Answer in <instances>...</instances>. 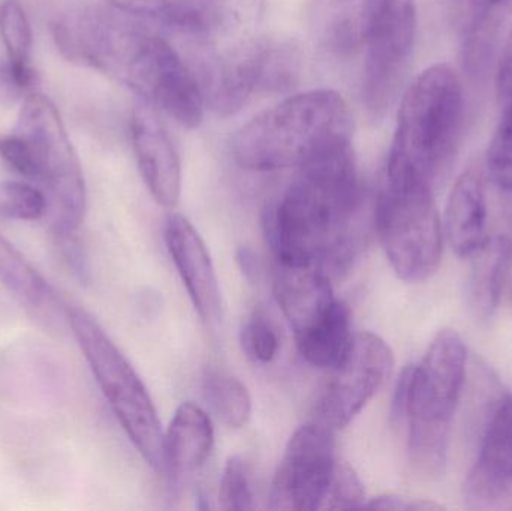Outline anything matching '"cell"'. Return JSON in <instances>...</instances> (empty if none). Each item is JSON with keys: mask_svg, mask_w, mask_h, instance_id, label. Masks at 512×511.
<instances>
[{"mask_svg": "<svg viewBox=\"0 0 512 511\" xmlns=\"http://www.w3.org/2000/svg\"><path fill=\"white\" fill-rule=\"evenodd\" d=\"M143 23L110 5L89 6L59 15L51 32L66 59L111 75L180 125L197 128L206 107L197 77Z\"/></svg>", "mask_w": 512, "mask_h": 511, "instance_id": "obj_1", "label": "cell"}, {"mask_svg": "<svg viewBox=\"0 0 512 511\" xmlns=\"http://www.w3.org/2000/svg\"><path fill=\"white\" fill-rule=\"evenodd\" d=\"M363 203L352 144L328 150L298 167L297 176L265 215L279 264L345 270L357 245Z\"/></svg>", "mask_w": 512, "mask_h": 511, "instance_id": "obj_2", "label": "cell"}, {"mask_svg": "<svg viewBox=\"0 0 512 511\" xmlns=\"http://www.w3.org/2000/svg\"><path fill=\"white\" fill-rule=\"evenodd\" d=\"M468 351L456 330H441L417 366L403 371L393 417L408 422L412 467L427 479L444 474L451 423L466 383Z\"/></svg>", "mask_w": 512, "mask_h": 511, "instance_id": "obj_3", "label": "cell"}, {"mask_svg": "<svg viewBox=\"0 0 512 511\" xmlns=\"http://www.w3.org/2000/svg\"><path fill=\"white\" fill-rule=\"evenodd\" d=\"M348 104L334 90L286 98L246 123L233 141L237 164L251 171L298 168L310 159L351 143Z\"/></svg>", "mask_w": 512, "mask_h": 511, "instance_id": "obj_4", "label": "cell"}, {"mask_svg": "<svg viewBox=\"0 0 512 511\" xmlns=\"http://www.w3.org/2000/svg\"><path fill=\"white\" fill-rule=\"evenodd\" d=\"M463 122V89L448 65L426 69L400 104L385 177L435 185L453 161Z\"/></svg>", "mask_w": 512, "mask_h": 511, "instance_id": "obj_5", "label": "cell"}, {"mask_svg": "<svg viewBox=\"0 0 512 511\" xmlns=\"http://www.w3.org/2000/svg\"><path fill=\"white\" fill-rule=\"evenodd\" d=\"M68 323L102 395L144 461L165 467L164 434L152 398L125 354L83 308L68 309Z\"/></svg>", "mask_w": 512, "mask_h": 511, "instance_id": "obj_6", "label": "cell"}, {"mask_svg": "<svg viewBox=\"0 0 512 511\" xmlns=\"http://www.w3.org/2000/svg\"><path fill=\"white\" fill-rule=\"evenodd\" d=\"M274 296L288 320L298 351L316 368L330 369L351 345V312L337 299L321 267L277 263Z\"/></svg>", "mask_w": 512, "mask_h": 511, "instance_id": "obj_7", "label": "cell"}, {"mask_svg": "<svg viewBox=\"0 0 512 511\" xmlns=\"http://www.w3.org/2000/svg\"><path fill=\"white\" fill-rule=\"evenodd\" d=\"M432 186L384 176L375 207V228L394 273L417 284L438 270L442 225Z\"/></svg>", "mask_w": 512, "mask_h": 511, "instance_id": "obj_8", "label": "cell"}, {"mask_svg": "<svg viewBox=\"0 0 512 511\" xmlns=\"http://www.w3.org/2000/svg\"><path fill=\"white\" fill-rule=\"evenodd\" d=\"M15 131L32 144L38 185L53 212V233H78L86 215V182L77 152L54 102L39 92L23 99Z\"/></svg>", "mask_w": 512, "mask_h": 511, "instance_id": "obj_9", "label": "cell"}, {"mask_svg": "<svg viewBox=\"0 0 512 511\" xmlns=\"http://www.w3.org/2000/svg\"><path fill=\"white\" fill-rule=\"evenodd\" d=\"M415 30L414 0H391L364 45L361 96L373 119L385 116L402 89L414 53Z\"/></svg>", "mask_w": 512, "mask_h": 511, "instance_id": "obj_10", "label": "cell"}, {"mask_svg": "<svg viewBox=\"0 0 512 511\" xmlns=\"http://www.w3.org/2000/svg\"><path fill=\"white\" fill-rule=\"evenodd\" d=\"M333 432L319 422L294 432L271 486V510L322 509L337 465Z\"/></svg>", "mask_w": 512, "mask_h": 511, "instance_id": "obj_11", "label": "cell"}, {"mask_svg": "<svg viewBox=\"0 0 512 511\" xmlns=\"http://www.w3.org/2000/svg\"><path fill=\"white\" fill-rule=\"evenodd\" d=\"M394 366L390 345L375 333L354 335L351 347L322 392L319 423L340 431L354 422L370 399L384 386Z\"/></svg>", "mask_w": 512, "mask_h": 511, "instance_id": "obj_12", "label": "cell"}, {"mask_svg": "<svg viewBox=\"0 0 512 511\" xmlns=\"http://www.w3.org/2000/svg\"><path fill=\"white\" fill-rule=\"evenodd\" d=\"M273 42L261 38L225 44L201 69L204 101L219 116H231L245 107L256 90L271 89Z\"/></svg>", "mask_w": 512, "mask_h": 511, "instance_id": "obj_13", "label": "cell"}, {"mask_svg": "<svg viewBox=\"0 0 512 511\" xmlns=\"http://www.w3.org/2000/svg\"><path fill=\"white\" fill-rule=\"evenodd\" d=\"M463 495L472 510H512V395L499 399L487 420Z\"/></svg>", "mask_w": 512, "mask_h": 511, "instance_id": "obj_14", "label": "cell"}, {"mask_svg": "<svg viewBox=\"0 0 512 511\" xmlns=\"http://www.w3.org/2000/svg\"><path fill=\"white\" fill-rule=\"evenodd\" d=\"M165 243L195 311L210 329L222 320V297L209 249L194 225L182 215H170L164 228Z\"/></svg>", "mask_w": 512, "mask_h": 511, "instance_id": "obj_15", "label": "cell"}, {"mask_svg": "<svg viewBox=\"0 0 512 511\" xmlns=\"http://www.w3.org/2000/svg\"><path fill=\"white\" fill-rule=\"evenodd\" d=\"M156 108L138 99L131 119V138L141 176L161 206L174 207L182 191L179 155L156 114Z\"/></svg>", "mask_w": 512, "mask_h": 511, "instance_id": "obj_16", "label": "cell"}, {"mask_svg": "<svg viewBox=\"0 0 512 511\" xmlns=\"http://www.w3.org/2000/svg\"><path fill=\"white\" fill-rule=\"evenodd\" d=\"M391 0H313L316 35L339 56L363 50Z\"/></svg>", "mask_w": 512, "mask_h": 511, "instance_id": "obj_17", "label": "cell"}, {"mask_svg": "<svg viewBox=\"0 0 512 511\" xmlns=\"http://www.w3.org/2000/svg\"><path fill=\"white\" fill-rule=\"evenodd\" d=\"M486 188L481 165H472L457 179L447 206V236L459 257L469 258L486 237Z\"/></svg>", "mask_w": 512, "mask_h": 511, "instance_id": "obj_18", "label": "cell"}, {"mask_svg": "<svg viewBox=\"0 0 512 511\" xmlns=\"http://www.w3.org/2000/svg\"><path fill=\"white\" fill-rule=\"evenodd\" d=\"M215 446V428L206 410L194 402L177 408L164 435L165 464L177 473L200 470Z\"/></svg>", "mask_w": 512, "mask_h": 511, "instance_id": "obj_19", "label": "cell"}, {"mask_svg": "<svg viewBox=\"0 0 512 511\" xmlns=\"http://www.w3.org/2000/svg\"><path fill=\"white\" fill-rule=\"evenodd\" d=\"M468 297L477 320L493 317L512 266V240L507 236L487 237L471 255Z\"/></svg>", "mask_w": 512, "mask_h": 511, "instance_id": "obj_20", "label": "cell"}, {"mask_svg": "<svg viewBox=\"0 0 512 511\" xmlns=\"http://www.w3.org/2000/svg\"><path fill=\"white\" fill-rule=\"evenodd\" d=\"M117 11L176 32L209 36L213 30L212 0H104Z\"/></svg>", "mask_w": 512, "mask_h": 511, "instance_id": "obj_21", "label": "cell"}, {"mask_svg": "<svg viewBox=\"0 0 512 511\" xmlns=\"http://www.w3.org/2000/svg\"><path fill=\"white\" fill-rule=\"evenodd\" d=\"M0 282L33 314L56 308V297L41 273L0 233Z\"/></svg>", "mask_w": 512, "mask_h": 511, "instance_id": "obj_22", "label": "cell"}, {"mask_svg": "<svg viewBox=\"0 0 512 511\" xmlns=\"http://www.w3.org/2000/svg\"><path fill=\"white\" fill-rule=\"evenodd\" d=\"M203 393L210 411L228 428H243L251 419V393L234 375L222 371L207 372Z\"/></svg>", "mask_w": 512, "mask_h": 511, "instance_id": "obj_23", "label": "cell"}, {"mask_svg": "<svg viewBox=\"0 0 512 511\" xmlns=\"http://www.w3.org/2000/svg\"><path fill=\"white\" fill-rule=\"evenodd\" d=\"M498 27V6L475 3L463 36V63L474 77L483 74L492 59Z\"/></svg>", "mask_w": 512, "mask_h": 511, "instance_id": "obj_24", "label": "cell"}, {"mask_svg": "<svg viewBox=\"0 0 512 511\" xmlns=\"http://www.w3.org/2000/svg\"><path fill=\"white\" fill-rule=\"evenodd\" d=\"M213 30L210 38L225 44L254 38L264 9V0H212Z\"/></svg>", "mask_w": 512, "mask_h": 511, "instance_id": "obj_25", "label": "cell"}, {"mask_svg": "<svg viewBox=\"0 0 512 511\" xmlns=\"http://www.w3.org/2000/svg\"><path fill=\"white\" fill-rule=\"evenodd\" d=\"M0 39L11 62H30L33 35L29 17L20 0H2L0 3Z\"/></svg>", "mask_w": 512, "mask_h": 511, "instance_id": "obj_26", "label": "cell"}, {"mask_svg": "<svg viewBox=\"0 0 512 511\" xmlns=\"http://www.w3.org/2000/svg\"><path fill=\"white\" fill-rule=\"evenodd\" d=\"M48 212V198L38 186L27 182L0 185V213L15 221H38Z\"/></svg>", "mask_w": 512, "mask_h": 511, "instance_id": "obj_27", "label": "cell"}, {"mask_svg": "<svg viewBox=\"0 0 512 511\" xmlns=\"http://www.w3.org/2000/svg\"><path fill=\"white\" fill-rule=\"evenodd\" d=\"M251 474L245 459L231 456L224 467L219 485V506L228 511L254 509Z\"/></svg>", "mask_w": 512, "mask_h": 511, "instance_id": "obj_28", "label": "cell"}, {"mask_svg": "<svg viewBox=\"0 0 512 511\" xmlns=\"http://www.w3.org/2000/svg\"><path fill=\"white\" fill-rule=\"evenodd\" d=\"M502 111L501 123L487 150L486 168L499 189L512 192V107Z\"/></svg>", "mask_w": 512, "mask_h": 511, "instance_id": "obj_29", "label": "cell"}, {"mask_svg": "<svg viewBox=\"0 0 512 511\" xmlns=\"http://www.w3.org/2000/svg\"><path fill=\"white\" fill-rule=\"evenodd\" d=\"M366 503L363 483L354 468L337 461L321 510L364 509Z\"/></svg>", "mask_w": 512, "mask_h": 511, "instance_id": "obj_30", "label": "cell"}, {"mask_svg": "<svg viewBox=\"0 0 512 511\" xmlns=\"http://www.w3.org/2000/svg\"><path fill=\"white\" fill-rule=\"evenodd\" d=\"M242 345L245 353L259 363H270L279 353L276 330L264 315L255 312L242 329Z\"/></svg>", "mask_w": 512, "mask_h": 511, "instance_id": "obj_31", "label": "cell"}, {"mask_svg": "<svg viewBox=\"0 0 512 511\" xmlns=\"http://www.w3.org/2000/svg\"><path fill=\"white\" fill-rule=\"evenodd\" d=\"M0 158L15 173L29 182H38V164L32 144L20 132L0 137Z\"/></svg>", "mask_w": 512, "mask_h": 511, "instance_id": "obj_32", "label": "cell"}, {"mask_svg": "<svg viewBox=\"0 0 512 511\" xmlns=\"http://www.w3.org/2000/svg\"><path fill=\"white\" fill-rule=\"evenodd\" d=\"M38 83V74L30 62L17 63L6 59L5 63L0 65V84L12 96H23L24 99L30 93L36 92L35 87Z\"/></svg>", "mask_w": 512, "mask_h": 511, "instance_id": "obj_33", "label": "cell"}, {"mask_svg": "<svg viewBox=\"0 0 512 511\" xmlns=\"http://www.w3.org/2000/svg\"><path fill=\"white\" fill-rule=\"evenodd\" d=\"M364 509L396 510V511H432L442 510V506L432 501L420 498L405 497V495H382L369 500Z\"/></svg>", "mask_w": 512, "mask_h": 511, "instance_id": "obj_34", "label": "cell"}, {"mask_svg": "<svg viewBox=\"0 0 512 511\" xmlns=\"http://www.w3.org/2000/svg\"><path fill=\"white\" fill-rule=\"evenodd\" d=\"M498 98L502 110L512 107V30L499 63Z\"/></svg>", "mask_w": 512, "mask_h": 511, "instance_id": "obj_35", "label": "cell"}, {"mask_svg": "<svg viewBox=\"0 0 512 511\" xmlns=\"http://www.w3.org/2000/svg\"><path fill=\"white\" fill-rule=\"evenodd\" d=\"M237 260H239L243 272L248 273L249 276H256V273H258V261L255 260L254 252L245 248L240 249Z\"/></svg>", "mask_w": 512, "mask_h": 511, "instance_id": "obj_36", "label": "cell"}, {"mask_svg": "<svg viewBox=\"0 0 512 511\" xmlns=\"http://www.w3.org/2000/svg\"><path fill=\"white\" fill-rule=\"evenodd\" d=\"M474 3H483V5L501 6L507 3V0H474Z\"/></svg>", "mask_w": 512, "mask_h": 511, "instance_id": "obj_37", "label": "cell"}]
</instances>
